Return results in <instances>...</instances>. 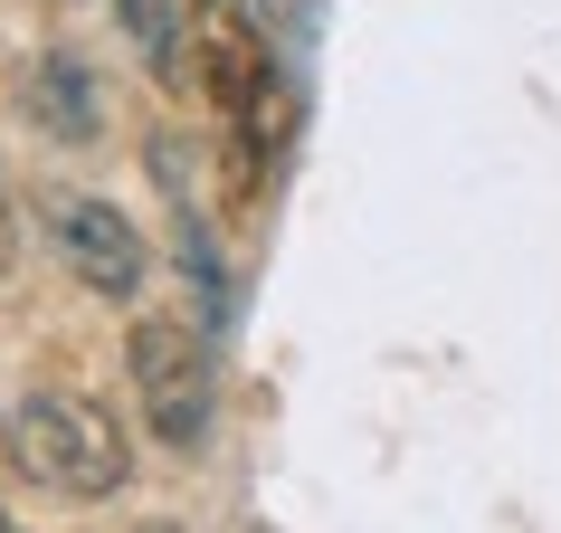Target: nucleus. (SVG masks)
I'll use <instances>...</instances> for the list:
<instances>
[{"label":"nucleus","instance_id":"1","mask_svg":"<svg viewBox=\"0 0 561 533\" xmlns=\"http://www.w3.org/2000/svg\"><path fill=\"white\" fill-rule=\"evenodd\" d=\"M0 439H10V457H20V476L48 486V496H115L124 476H134L124 429L95 410V400H77V390H30Z\"/></svg>","mask_w":561,"mask_h":533},{"label":"nucleus","instance_id":"2","mask_svg":"<svg viewBox=\"0 0 561 533\" xmlns=\"http://www.w3.org/2000/svg\"><path fill=\"white\" fill-rule=\"evenodd\" d=\"M124 362H134V400H144L152 439L162 447H201L209 439V343L191 325H134V343H124Z\"/></svg>","mask_w":561,"mask_h":533},{"label":"nucleus","instance_id":"3","mask_svg":"<svg viewBox=\"0 0 561 533\" xmlns=\"http://www.w3.org/2000/svg\"><path fill=\"white\" fill-rule=\"evenodd\" d=\"M48 238H58V258L77 286H95V296H134L144 286V238H134V219H124L115 201H95V191H48Z\"/></svg>","mask_w":561,"mask_h":533},{"label":"nucleus","instance_id":"4","mask_svg":"<svg viewBox=\"0 0 561 533\" xmlns=\"http://www.w3.org/2000/svg\"><path fill=\"white\" fill-rule=\"evenodd\" d=\"M115 20H124V38L144 48V67H152L172 95L191 87V58H181L191 38H181V10H172V0H115Z\"/></svg>","mask_w":561,"mask_h":533},{"label":"nucleus","instance_id":"5","mask_svg":"<svg viewBox=\"0 0 561 533\" xmlns=\"http://www.w3.org/2000/svg\"><path fill=\"white\" fill-rule=\"evenodd\" d=\"M30 105H38V124H48V134H67V144H95V87H87V67L77 58H48L38 67V87H30Z\"/></svg>","mask_w":561,"mask_h":533},{"label":"nucleus","instance_id":"6","mask_svg":"<svg viewBox=\"0 0 561 533\" xmlns=\"http://www.w3.org/2000/svg\"><path fill=\"white\" fill-rule=\"evenodd\" d=\"M10 248H20V238H10V201H0V276H10Z\"/></svg>","mask_w":561,"mask_h":533},{"label":"nucleus","instance_id":"7","mask_svg":"<svg viewBox=\"0 0 561 533\" xmlns=\"http://www.w3.org/2000/svg\"><path fill=\"white\" fill-rule=\"evenodd\" d=\"M144 533H172V524H144Z\"/></svg>","mask_w":561,"mask_h":533},{"label":"nucleus","instance_id":"8","mask_svg":"<svg viewBox=\"0 0 561 533\" xmlns=\"http://www.w3.org/2000/svg\"><path fill=\"white\" fill-rule=\"evenodd\" d=\"M0 533H10V524H0Z\"/></svg>","mask_w":561,"mask_h":533}]
</instances>
